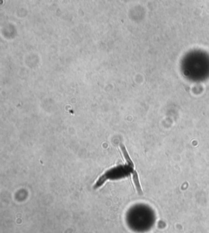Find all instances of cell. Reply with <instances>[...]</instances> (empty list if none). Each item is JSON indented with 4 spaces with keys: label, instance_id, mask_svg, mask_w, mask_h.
<instances>
[{
    "label": "cell",
    "instance_id": "obj_1",
    "mask_svg": "<svg viewBox=\"0 0 209 233\" xmlns=\"http://www.w3.org/2000/svg\"><path fill=\"white\" fill-rule=\"evenodd\" d=\"M120 148H121V150H122V154H123V156H124L125 160H126V161H127V164H128V165L130 166V167H132V168H134V165H133L132 160L131 158H130V156H129L128 153H127V150H126V147H125L124 145L121 143Z\"/></svg>",
    "mask_w": 209,
    "mask_h": 233
},
{
    "label": "cell",
    "instance_id": "obj_2",
    "mask_svg": "<svg viewBox=\"0 0 209 233\" xmlns=\"http://www.w3.org/2000/svg\"><path fill=\"white\" fill-rule=\"evenodd\" d=\"M132 174L133 181H134V183H135V185H136V187H137V192L139 193L140 195H142V187H141V184H140V181H139V178H138L137 173L134 170Z\"/></svg>",
    "mask_w": 209,
    "mask_h": 233
}]
</instances>
